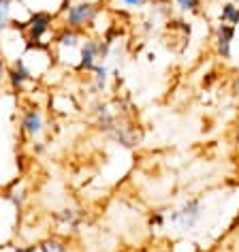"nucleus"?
Instances as JSON below:
<instances>
[{
  "instance_id": "nucleus-1",
  "label": "nucleus",
  "mask_w": 239,
  "mask_h": 252,
  "mask_svg": "<svg viewBox=\"0 0 239 252\" xmlns=\"http://www.w3.org/2000/svg\"><path fill=\"white\" fill-rule=\"evenodd\" d=\"M100 11H103V7H100L98 0H71V4L62 13H58V20L64 28L86 32L88 28L94 26Z\"/></svg>"
},
{
  "instance_id": "nucleus-2",
  "label": "nucleus",
  "mask_w": 239,
  "mask_h": 252,
  "mask_svg": "<svg viewBox=\"0 0 239 252\" xmlns=\"http://www.w3.org/2000/svg\"><path fill=\"white\" fill-rule=\"evenodd\" d=\"M56 22H58V13H52V11L45 9L32 11L28 15V20L24 22V36H26L28 47H49L45 39L54 30Z\"/></svg>"
},
{
  "instance_id": "nucleus-3",
  "label": "nucleus",
  "mask_w": 239,
  "mask_h": 252,
  "mask_svg": "<svg viewBox=\"0 0 239 252\" xmlns=\"http://www.w3.org/2000/svg\"><path fill=\"white\" fill-rule=\"evenodd\" d=\"M111 52V43L103 39V36H86L84 43L79 47V56H77V64L75 71L77 73H92L94 66L105 62V58H109Z\"/></svg>"
},
{
  "instance_id": "nucleus-4",
  "label": "nucleus",
  "mask_w": 239,
  "mask_h": 252,
  "mask_svg": "<svg viewBox=\"0 0 239 252\" xmlns=\"http://www.w3.org/2000/svg\"><path fill=\"white\" fill-rule=\"evenodd\" d=\"M203 214H205L203 199L192 197V199H186L184 203L178 207V210H173L171 214H169L167 220H169V222H173V224H178L181 231H190V229H194V226L201 222Z\"/></svg>"
},
{
  "instance_id": "nucleus-5",
  "label": "nucleus",
  "mask_w": 239,
  "mask_h": 252,
  "mask_svg": "<svg viewBox=\"0 0 239 252\" xmlns=\"http://www.w3.org/2000/svg\"><path fill=\"white\" fill-rule=\"evenodd\" d=\"M20 133L28 141L41 139L45 133V116L39 107H26L20 116Z\"/></svg>"
},
{
  "instance_id": "nucleus-6",
  "label": "nucleus",
  "mask_w": 239,
  "mask_h": 252,
  "mask_svg": "<svg viewBox=\"0 0 239 252\" xmlns=\"http://www.w3.org/2000/svg\"><path fill=\"white\" fill-rule=\"evenodd\" d=\"M235 34H237V28L229 26V24H222V22L213 28V49H216V56L220 60H224V62L231 60Z\"/></svg>"
},
{
  "instance_id": "nucleus-7",
  "label": "nucleus",
  "mask_w": 239,
  "mask_h": 252,
  "mask_svg": "<svg viewBox=\"0 0 239 252\" xmlns=\"http://www.w3.org/2000/svg\"><path fill=\"white\" fill-rule=\"evenodd\" d=\"M34 81V75L30 73V68L26 66V62L22 58H17L13 62H9L7 66V84L13 92L26 90V86H30Z\"/></svg>"
},
{
  "instance_id": "nucleus-8",
  "label": "nucleus",
  "mask_w": 239,
  "mask_h": 252,
  "mask_svg": "<svg viewBox=\"0 0 239 252\" xmlns=\"http://www.w3.org/2000/svg\"><path fill=\"white\" fill-rule=\"evenodd\" d=\"M86 32H81V30H73V28H64L62 26L58 32L54 34V45L62 49V52H71V49H77L79 52V47H81V43H84L86 39Z\"/></svg>"
},
{
  "instance_id": "nucleus-9",
  "label": "nucleus",
  "mask_w": 239,
  "mask_h": 252,
  "mask_svg": "<svg viewBox=\"0 0 239 252\" xmlns=\"http://www.w3.org/2000/svg\"><path fill=\"white\" fill-rule=\"evenodd\" d=\"M54 220L60 229V235H66L68 231L71 233L77 231V226L81 224L84 216H81V212L75 210V207H62V210H58L54 214Z\"/></svg>"
},
{
  "instance_id": "nucleus-10",
  "label": "nucleus",
  "mask_w": 239,
  "mask_h": 252,
  "mask_svg": "<svg viewBox=\"0 0 239 252\" xmlns=\"http://www.w3.org/2000/svg\"><path fill=\"white\" fill-rule=\"evenodd\" d=\"M39 252H73V239L68 235H47L39 242Z\"/></svg>"
},
{
  "instance_id": "nucleus-11",
  "label": "nucleus",
  "mask_w": 239,
  "mask_h": 252,
  "mask_svg": "<svg viewBox=\"0 0 239 252\" xmlns=\"http://www.w3.org/2000/svg\"><path fill=\"white\" fill-rule=\"evenodd\" d=\"M4 197L9 199V203L13 205L17 212H22V210H24V205H26V201H28V188L24 186L22 182H13Z\"/></svg>"
},
{
  "instance_id": "nucleus-12",
  "label": "nucleus",
  "mask_w": 239,
  "mask_h": 252,
  "mask_svg": "<svg viewBox=\"0 0 239 252\" xmlns=\"http://www.w3.org/2000/svg\"><path fill=\"white\" fill-rule=\"evenodd\" d=\"M109 79H111L109 66H107L105 62H100V64H96L94 71H92V90L94 92H105L107 86H109Z\"/></svg>"
},
{
  "instance_id": "nucleus-13",
  "label": "nucleus",
  "mask_w": 239,
  "mask_h": 252,
  "mask_svg": "<svg viewBox=\"0 0 239 252\" xmlns=\"http://www.w3.org/2000/svg\"><path fill=\"white\" fill-rule=\"evenodd\" d=\"M220 22L229 26H239V4L237 2H224L220 7Z\"/></svg>"
},
{
  "instance_id": "nucleus-14",
  "label": "nucleus",
  "mask_w": 239,
  "mask_h": 252,
  "mask_svg": "<svg viewBox=\"0 0 239 252\" xmlns=\"http://www.w3.org/2000/svg\"><path fill=\"white\" fill-rule=\"evenodd\" d=\"M178 11L186 15H199L201 9H203V0H173Z\"/></svg>"
},
{
  "instance_id": "nucleus-15",
  "label": "nucleus",
  "mask_w": 239,
  "mask_h": 252,
  "mask_svg": "<svg viewBox=\"0 0 239 252\" xmlns=\"http://www.w3.org/2000/svg\"><path fill=\"white\" fill-rule=\"evenodd\" d=\"M149 2H154V0H116L118 7L126 9V11H139L143 7H148Z\"/></svg>"
},
{
  "instance_id": "nucleus-16",
  "label": "nucleus",
  "mask_w": 239,
  "mask_h": 252,
  "mask_svg": "<svg viewBox=\"0 0 239 252\" xmlns=\"http://www.w3.org/2000/svg\"><path fill=\"white\" fill-rule=\"evenodd\" d=\"M11 252H39V244H15L11 246Z\"/></svg>"
},
{
  "instance_id": "nucleus-17",
  "label": "nucleus",
  "mask_w": 239,
  "mask_h": 252,
  "mask_svg": "<svg viewBox=\"0 0 239 252\" xmlns=\"http://www.w3.org/2000/svg\"><path fill=\"white\" fill-rule=\"evenodd\" d=\"M165 222H167L165 212H154V214H149V224H152V226H165Z\"/></svg>"
},
{
  "instance_id": "nucleus-18",
  "label": "nucleus",
  "mask_w": 239,
  "mask_h": 252,
  "mask_svg": "<svg viewBox=\"0 0 239 252\" xmlns=\"http://www.w3.org/2000/svg\"><path fill=\"white\" fill-rule=\"evenodd\" d=\"M231 94H233V96H235L237 100H239V73H235V75H233V79H231Z\"/></svg>"
},
{
  "instance_id": "nucleus-19",
  "label": "nucleus",
  "mask_w": 239,
  "mask_h": 252,
  "mask_svg": "<svg viewBox=\"0 0 239 252\" xmlns=\"http://www.w3.org/2000/svg\"><path fill=\"white\" fill-rule=\"evenodd\" d=\"M233 143H235V146H239V124L235 126V130H233Z\"/></svg>"
},
{
  "instance_id": "nucleus-20",
  "label": "nucleus",
  "mask_w": 239,
  "mask_h": 252,
  "mask_svg": "<svg viewBox=\"0 0 239 252\" xmlns=\"http://www.w3.org/2000/svg\"><path fill=\"white\" fill-rule=\"evenodd\" d=\"M9 2H13V4H15V2H24V0H9Z\"/></svg>"
},
{
  "instance_id": "nucleus-21",
  "label": "nucleus",
  "mask_w": 239,
  "mask_h": 252,
  "mask_svg": "<svg viewBox=\"0 0 239 252\" xmlns=\"http://www.w3.org/2000/svg\"><path fill=\"white\" fill-rule=\"evenodd\" d=\"M233 2H237V4H239V0H233Z\"/></svg>"
}]
</instances>
